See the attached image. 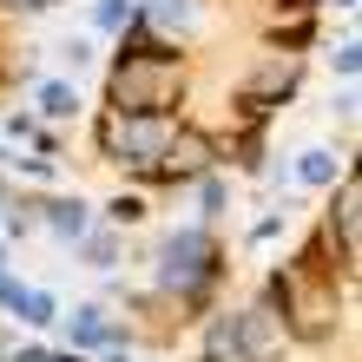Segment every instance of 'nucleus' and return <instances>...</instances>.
<instances>
[{"instance_id":"obj_1","label":"nucleus","mask_w":362,"mask_h":362,"mask_svg":"<svg viewBox=\"0 0 362 362\" xmlns=\"http://www.w3.org/2000/svg\"><path fill=\"white\" fill-rule=\"evenodd\" d=\"M211 257V244H204V230H185V238H172V244H165V284H172V290H191V284H198V276L211 270L204 264Z\"/></svg>"},{"instance_id":"obj_2","label":"nucleus","mask_w":362,"mask_h":362,"mask_svg":"<svg viewBox=\"0 0 362 362\" xmlns=\"http://www.w3.org/2000/svg\"><path fill=\"white\" fill-rule=\"evenodd\" d=\"M172 145V125L165 119H132V125H112V152L119 158H158Z\"/></svg>"},{"instance_id":"obj_3","label":"nucleus","mask_w":362,"mask_h":362,"mask_svg":"<svg viewBox=\"0 0 362 362\" xmlns=\"http://www.w3.org/2000/svg\"><path fill=\"white\" fill-rule=\"evenodd\" d=\"M270 349H276V316L270 310H250L244 323H238V356L244 362H264Z\"/></svg>"},{"instance_id":"obj_4","label":"nucleus","mask_w":362,"mask_h":362,"mask_svg":"<svg viewBox=\"0 0 362 362\" xmlns=\"http://www.w3.org/2000/svg\"><path fill=\"white\" fill-rule=\"evenodd\" d=\"M7 310H20V323H33V329H47V323H59V303L47 290H13V303Z\"/></svg>"},{"instance_id":"obj_5","label":"nucleus","mask_w":362,"mask_h":362,"mask_svg":"<svg viewBox=\"0 0 362 362\" xmlns=\"http://www.w3.org/2000/svg\"><path fill=\"white\" fill-rule=\"evenodd\" d=\"M73 343H79V349H99V343H112V323H105L99 310H79V316H73Z\"/></svg>"},{"instance_id":"obj_6","label":"nucleus","mask_w":362,"mask_h":362,"mask_svg":"<svg viewBox=\"0 0 362 362\" xmlns=\"http://www.w3.org/2000/svg\"><path fill=\"white\" fill-rule=\"evenodd\" d=\"M296 178H303V185H336V152H323V145L303 152V158H296Z\"/></svg>"},{"instance_id":"obj_7","label":"nucleus","mask_w":362,"mask_h":362,"mask_svg":"<svg viewBox=\"0 0 362 362\" xmlns=\"http://www.w3.org/2000/svg\"><path fill=\"white\" fill-rule=\"evenodd\" d=\"M53 230L79 244V238H86V204H79V198H73V204H53Z\"/></svg>"},{"instance_id":"obj_8","label":"nucleus","mask_w":362,"mask_h":362,"mask_svg":"<svg viewBox=\"0 0 362 362\" xmlns=\"http://www.w3.org/2000/svg\"><path fill=\"white\" fill-rule=\"evenodd\" d=\"M40 112L66 119V112H73V86H59V79H47V86H40Z\"/></svg>"},{"instance_id":"obj_9","label":"nucleus","mask_w":362,"mask_h":362,"mask_svg":"<svg viewBox=\"0 0 362 362\" xmlns=\"http://www.w3.org/2000/svg\"><path fill=\"white\" fill-rule=\"evenodd\" d=\"M356 204H362V191H356V178L343 185V211H336V224H343V244L356 250Z\"/></svg>"},{"instance_id":"obj_10","label":"nucleus","mask_w":362,"mask_h":362,"mask_svg":"<svg viewBox=\"0 0 362 362\" xmlns=\"http://www.w3.org/2000/svg\"><path fill=\"white\" fill-rule=\"evenodd\" d=\"M93 27H105V33L125 27V0H99V7H93Z\"/></svg>"},{"instance_id":"obj_11","label":"nucleus","mask_w":362,"mask_h":362,"mask_svg":"<svg viewBox=\"0 0 362 362\" xmlns=\"http://www.w3.org/2000/svg\"><path fill=\"white\" fill-rule=\"evenodd\" d=\"M152 13H158V27H185V20H191L185 0H152Z\"/></svg>"},{"instance_id":"obj_12","label":"nucleus","mask_w":362,"mask_h":362,"mask_svg":"<svg viewBox=\"0 0 362 362\" xmlns=\"http://www.w3.org/2000/svg\"><path fill=\"white\" fill-rule=\"evenodd\" d=\"M329 59H336V73H343V79H349V73H356V40H343V47H336Z\"/></svg>"},{"instance_id":"obj_13","label":"nucleus","mask_w":362,"mask_h":362,"mask_svg":"<svg viewBox=\"0 0 362 362\" xmlns=\"http://www.w3.org/2000/svg\"><path fill=\"white\" fill-rule=\"evenodd\" d=\"M86 257L93 264H112V238H86Z\"/></svg>"},{"instance_id":"obj_14","label":"nucleus","mask_w":362,"mask_h":362,"mask_svg":"<svg viewBox=\"0 0 362 362\" xmlns=\"http://www.w3.org/2000/svg\"><path fill=\"white\" fill-rule=\"evenodd\" d=\"M336 7H356V0H336Z\"/></svg>"}]
</instances>
